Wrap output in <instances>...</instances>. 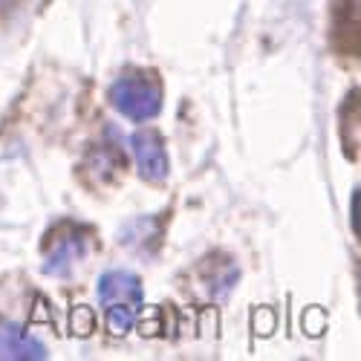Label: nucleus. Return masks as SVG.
Here are the masks:
<instances>
[{"instance_id":"obj_4","label":"nucleus","mask_w":361,"mask_h":361,"mask_svg":"<svg viewBox=\"0 0 361 361\" xmlns=\"http://www.w3.org/2000/svg\"><path fill=\"white\" fill-rule=\"evenodd\" d=\"M130 147H133V159H136L142 179L162 183L168 176V154H165L162 136L157 130H139L130 136Z\"/></svg>"},{"instance_id":"obj_5","label":"nucleus","mask_w":361,"mask_h":361,"mask_svg":"<svg viewBox=\"0 0 361 361\" xmlns=\"http://www.w3.org/2000/svg\"><path fill=\"white\" fill-rule=\"evenodd\" d=\"M47 350L15 321H0V358H44Z\"/></svg>"},{"instance_id":"obj_2","label":"nucleus","mask_w":361,"mask_h":361,"mask_svg":"<svg viewBox=\"0 0 361 361\" xmlns=\"http://www.w3.org/2000/svg\"><path fill=\"white\" fill-rule=\"evenodd\" d=\"M110 104L133 118V122H147V118H154L162 107V87H159V78H154L150 73H125L118 75L110 90Z\"/></svg>"},{"instance_id":"obj_3","label":"nucleus","mask_w":361,"mask_h":361,"mask_svg":"<svg viewBox=\"0 0 361 361\" xmlns=\"http://www.w3.org/2000/svg\"><path fill=\"white\" fill-rule=\"evenodd\" d=\"M90 240L87 231L78 226L55 228L44 243V272L47 275H70L73 269L87 257Z\"/></svg>"},{"instance_id":"obj_1","label":"nucleus","mask_w":361,"mask_h":361,"mask_svg":"<svg viewBox=\"0 0 361 361\" xmlns=\"http://www.w3.org/2000/svg\"><path fill=\"white\" fill-rule=\"evenodd\" d=\"M99 300L107 312V329L113 336H125L142 307V283L136 275L116 269L99 278Z\"/></svg>"},{"instance_id":"obj_6","label":"nucleus","mask_w":361,"mask_h":361,"mask_svg":"<svg viewBox=\"0 0 361 361\" xmlns=\"http://www.w3.org/2000/svg\"><path fill=\"white\" fill-rule=\"evenodd\" d=\"M84 318H87V321H93V312L84 310V307H78V310L73 312V329H75L78 336H87L90 329H93V324H84Z\"/></svg>"}]
</instances>
